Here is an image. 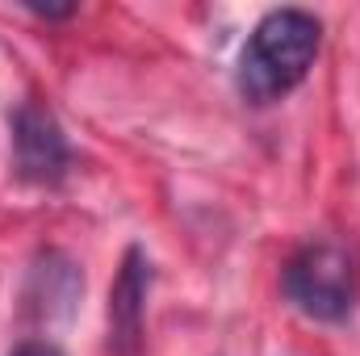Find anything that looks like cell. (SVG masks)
Wrapping results in <instances>:
<instances>
[{
	"label": "cell",
	"instance_id": "cell-3",
	"mask_svg": "<svg viewBox=\"0 0 360 356\" xmlns=\"http://www.w3.org/2000/svg\"><path fill=\"white\" fill-rule=\"evenodd\" d=\"M13 164L34 184H59L68 172L72 164L68 139L42 105H21L13 113Z\"/></svg>",
	"mask_w": 360,
	"mask_h": 356
},
{
	"label": "cell",
	"instance_id": "cell-5",
	"mask_svg": "<svg viewBox=\"0 0 360 356\" xmlns=\"http://www.w3.org/2000/svg\"><path fill=\"white\" fill-rule=\"evenodd\" d=\"M13 356H59V348H51V344H42V340H30V344H21Z\"/></svg>",
	"mask_w": 360,
	"mask_h": 356
},
{
	"label": "cell",
	"instance_id": "cell-1",
	"mask_svg": "<svg viewBox=\"0 0 360 356\" xmlns=\"http://www.w3.org/2000/svg\"><path fill=\"white\" fill-rule=\"evenodd\" d=\"M323 42V25L306 8H272L252 30L243 55H239V92L256 105H269L276 96L293 92Z\"/></svg>",
	"mask_w": 360,
	"mask_h": 356
},
{
	"label": "cell",
	"instance_id": "cell-2",
	"mask_svg": "<svg viewBox=\"0 0 360 356\" xmlns=\"http://www.w3.org/2000/svg\"><path fill=\"white\" fill-rule=\"evenodd\" d=\"M281 289L306 319L344 323L356 306V260L335 239H310L285 260Z\"/></svg>",
	"mask_w": 360,
	"mask_h": 356
},
{
	"label": "cell",
	"instance_id": "cell-4",
	"mask_svg": "<svg viewBox=\"0 0 360 356\" xmlns=\"http://www.w3.org/2000/svg\"><path fill=\"white\" fill-rule=\"evenodd\" d=\"M147 289H151V260L143 248H130L122 256L113 289H109V344L117 356H139Z\"/></svg>",
	"mask_w": 360,
	"mask_h": 356
}]
</instances>
